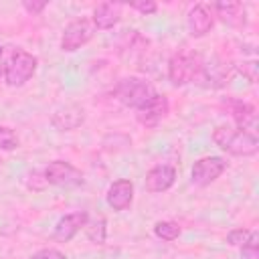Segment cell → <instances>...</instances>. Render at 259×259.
I'll list each match as a JSON object with an SVG mask.
<instances>
[{
	"mask_svg": "<svg viewBox=\"0 0 259 259\" xmlns=\"http://www.w3.org/2000/svg\"><path fill=\"white\" fill-rule=\"evenodd\" d=\"M212 142L233 156H253L259 150V140L253 132L221 125L212 132Z\"/></svg>",
	"mask_w": 259,
	"mask_h": 259,
	"instance_id": "cell-1",
	"label": "cell"
},
{
	"mask_svg": "<svg viewBox=\"0 0 259 259\" xmlns=\"http://www.w3.org/2000/svg\"><path fill=\"white\" fill-rule=\"evenodd\" d=\"M202 69H204V63L200 61L198 55L176 53L168 63V79L172 81V85L180 87L194 81L198 75H202Z\"/></svg>",
	"mask_w": 259,
	"mask_h": 259,
	"instance_id": "cell-2",
	"label": "cell"
},
{
	"mask_svg": "<svg viewBox=\"0 0 259 259\" xmlns=\"http://www.w3.org/2000/svg\"><path fill=\"white\" fill-rule=\"evenodd\" d=\"M115 97L127 105V107H142L148 99H152L156 95V89L148 83V81H142V79H136V77H130V79H123L117 83L115 87Z\"/></svg>",
	"mask_w": 259,
	"mask_h": 259,
	"instance_id": "cell-3",
	"label": "cell"
},
{
	"mask_svg": "<svg viewBox=\"0 0 259 259\" xmlns=\"http://www.w3.org/2000/svg\"><path fill=\"white\" fill-rule=\"evenodd\" d=\"M34 71H36V57H32L26 51H14L4 67V79L10 87H20L34 75Z\"/></svg>",
	"mask_w": 259,
	"mask_h": 259,
	"instance_id": "cell-4",
	"label": "cell"
},
{
	"mask_svg": "<svg viewBox=\"0 0 259 259\" xmlns=\"http://www.w3.org/2000/svg\"><path fill=\"white\" fill-rule=\"evenodd\" d=\"M45 182L61 188H75L83 184V174L71 162L55 160L45 168Z\"/></svg>",
	"mask_w": 259,
	"mask_h": 259,
	"instance_id": "cell-5",
	"label": "cell"
},
{
	"mask_svg": "<svg viewBox=\"0 0 259 259\" xmlns=\"http://www.w3.org/2000/svg\"><path fill=\"white\" fill-rule=\"evenodd\" d=\"M93 32H95V26L89 18H77L65 26L63 36H61V49L67 53H73L81 49L85 42H89Z\"/></svg>",
	"mask_w": 259,
	"mask_h": 259,
	"instance_id": "cell-6",
	"label": "cell"
},
{
	"mask_svg": "<svg viewBox=\"0 0 259 259\" xmlns=\"http://www.w3.org/2000/svg\"><path fill=\"white\" fill-rule=\"evenodd\" d=\"M225 168H227V162L219 156L200 158L192 166V182L198 186H208L210 182H214L225 172Z\"/></svg>",
	"mask_w": 259,
	"mask_h": 259,
	"instance_id": "cell-7",
	"label": "cell"
},
{
	"mask_svg": "<svg viewBox=\"0 0 259 259\" xmlns=\"http://www.w3.org/2000/svg\"><path fill=\"white\" fill-rule=\"evenodd\" d=\"M89 214L85 210H75V212H69L65 217H61L55 225V231H53V239L59 241V243H67L71 241L79 231L81 227H85Z\"/></svg>",
	"mask_w": 259,
	"mask_h": 259,
	"instance_id": "cell-8",
	"label": "cell"
},
{
	"mask_svg": "<svg viewBox=\"0 0 259 259\" xmlns=\"http://www.w3.org/2000/svg\"><path fill=\"white\" fill-rule=\"evenodd\" d=\"M51 121H53V125H55L57 130H61V132L77 130V127L85 121V109H83L81 105H75V103L63 105V107H59V109L53 113Z\"/></svg>",
	"mask_w": 259,
	"mask_h": 259,
	"instance_id": "cell-9",
	"label": "cell"
},
{
	"mask_svg": "<svg viewBox=\"0 0 259 259\" xmlns=\"http://www.w3.org/2000/svg\"><path fill=\"white\" fill-rule=\"evenodd\" d=\"M188 32L194 36V38H200L204 36L206 32H210L212 24H214V16H212V10L206 6V4H196L190 12H188Z\"/></svg>",
	"mask_w": 259,
	"mask_h": 259,
	"instance_id": "cell-10",
	"label": "cell"
},
{
	"mask_svg": "<svg viewBox=\"0 0 259 259\" xmlns=\"http://www.w3.org/2000/svg\"><path fill=\"white\" fill-rule=\"evenodd\" d=\"M168 113V99L160 93H156L152 99H148L142 107H138V121L152 127L156 125L164 115Z\"/></svg>",
	"mask_w": 259,
	"mask_h": 259,
	"instance_id": "cell-11",
	"label": "cell"
},
{
	"mask_svg": "<svg viewBox=\"0 0 259 259\" xmlns=\"http://www.w3.org/2000/svg\"><path fill=\"white\" fill-rule=\"evenodd\" d=\"M176 180V170L168 164H158L146 174V190L148 192H164Z\"/></svg>",
	"mask_w": 259,
	"mask_h": 259,
	"instance_id": "cell-12",
	"label": "cell"
},
{
	"mask_svg": "<svg viewBox=\"0 0 259 259\" xmlns=\"http://www.w3.org/2000/svg\"><path fill=\"white\" fill-rule=\"evenodd\" d=\"M132 200H134V184L130 180H125V178L115 180L107 188V204L113 210H125V208H130Z\"/></svg>",
	"mask_w": 259,
	"mask_h": 259,
	"instance_id": "cell-13",
	"label": "cell"
},
{
	"mask_svg": "<svg viewBox=\"0 0 259 259\" xmlns=\"http://www.w3.org/2000/svg\"><path fill=\"white\" fill-rule=\"evenodd\" d=\"M119 16H121V4H117V2H103V4L95 6L91 22H93L95 28L107 30V28H113L119 22Z\"/></svg>",
	"mask_w": 259,
	"mask_h": 259,
	"instance_id": "cell-14",
	"label": "cell"
},
{
	"mask_svg": "<svg viewBox=\"0 0 259 259\" xmlns=\"http://www.w3.org/2000/svg\"><path fill=\"white\" fill-rule=\"evenodd\" d=\"M214 10L219 12V16L233 24V26H243L245 24V8L241 2H235V0H225V2H217L214 4Z\"/></svg>",
	"mask_w": 259,
	"mask_h": 259,
	"instance_id": "cell-15",
	"label": "cell"
},
{
	"mask_svg": "<svg viewBox=\"0 0 259 259\" xmlns=\"http://www.w3.org/2000/svg\"><path fill=\"white\" fill-rule=\"evenodd\" d=\"M233 117H235L239 130L253 132V127L257 123V115H255L253 105L243 103V101H233Z\"/></svg>",
	"mask_w": 259,
	"mask_h": 259,
	"instance_id": "cell-16",
	"label": "cell"
},
{
	"mask_svg": "<svg viewBox=\"0 0 259 259\" xmlns=\"http://www.w3.org/2000/svg\"><path fill=\"white\" fill-rule=\"evenodd\" d=\"M105 219L103 217H93V219H87L85 223V235L91 243L95 245H103L105 243Z\"/></svg>",
	"mask_w": 259,
	"mask_h": 259,
	"instance_id": "cell-17",
	"label": "cell"
},
{
	"mask_svg": "<svg viewBox=\"0 0 259 259\" xmlns=\"http://www.w3.org/2000/svg\"><path fill=\"white\" fill-rule=\"evenodd\" d=\"M154 233H156V237H160L162 241H174V239H178V235H180V225L174 223V221H160V223H156Z\"/></svg>",
	"mask_w": 259,
	"mask_h": 259,
	"instance_id": "cell-18",
	"label": "cell"
},
{
	"mask_svg": "<svg viewBox=\"0 0 259 259\" xmlns=\"http://www.w3.org/2000/svg\"><path fill=\"white\" fill-rule=\"evenodd\" d=\"M241 253L245 259H259V233L251 231L249 239L241 245Z\"/></svg>",
	"mask_w": 259,
	"mask_h": 259,
	"instance_id": "cell-19",
	"label": "cell"
},
{
	"mask_svg": "<svg viewBox=\"0 0 259 259\" xmlns=\"http://www.w3.org/2000/svg\"><path fill=\"white\" fill-rule=\"evenodd\" d=\"M16 146H18V138H16L14 130H10V127H6V125H0V150L10 152V150H14Z\"/></svg>",
	"mask_w": 259,
	"mask_h": 259,
	"instance_id": "cell-20",
	"label": "cell"
},
{
	"mask_svg": "<svg viewBox=\"0 0 259 259\" xmlns=\"http://www.w3.org/2000/svg\"><path fill=\"white\" fill-rule=\"evenodd\" d=\"M249 233H251V231H247V229H243V227H241V229H233V231L227 235V243L233 245V247H241V245L249 239Z\"/></svg>",
	"mask_w": 259,
	"mask_h": 259,
	"instance_id": "cell-21",
	"label": "cell"
},
{
	"mask_svg": "<svg viewBox=\"0 0 259 259\" xmlns=\"http://www.w3.org/2000/svg\"><path fill=\"white\" fill-rule=\"evenodd\" d=\"M30 259H67V255L65 253H61L59 249H40V251H36Z\"/></svg>",
	"mask_w": 259,
	"mask_h": 259,
	"instance_id": "cell-22",
	"label": "cell"
},
{
	"mask_svg": "<svg viewBox=\"0 0 259 259\" xmlns=\"http://www.w3.org/2000/svg\"><path fill=\"white\" fill-rule=\"evenodd\" d=\"M22 6H24V10H26V12H30V14H38V12H42V10H45L47 2H45V0H24V2H22Z\"/></svg>",
	"mask_w": 259,
	"mask_h": 259,
	"instance_id": "cell-23",
	"label": "cell"
},
{
	"mask_svg": "<svg viewBox=\"0 0 259 259\" xmlns=\"http://www.w3.org/2000/svg\"><path fill=\"white\" fill-rule=\"evenodd\" d=\"M132 8H136V10H140L142 14H154L156 12V2H132L130 4Z\"/></svg>",
	"mask_w": 259,
	"mask_h": 259,
	"instance_id": "cell-24",
	"label": "cell"
},
{
	"mask_svg": "<svg viewBox=\"0 0 259 259\" xmlns=\"http://www.w3.org/2000/svg\"><path fill=\"white\" fill-rule=\"evenodd\" d=\"M2 75H4V67L0 65V77H2Z\"/></svg>",
	"mask_w": 259,
	"mask_h": 259,
	"instance_id": "cell-25",
	"label": "cell"
},
{
	"mask_svg": "<svg viewBox=\"0 0 259 259\" xmlns=\"http://www.w3.org/2000/svg\"><path fill=\"white\" fill-rule=\"evenodd\" d=\"M0 57H2V47H0Z\"/></svg>",
	"mask_w": 259,
	"mask_h": 259,
	"instance_id": "cell-26",
	"label": "cell"
}]
</instances>
